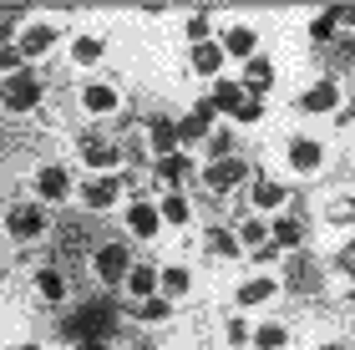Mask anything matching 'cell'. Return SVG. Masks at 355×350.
Returning <instances> with one entry per match:
<instances>
[{
    "label": "cell",
    "mask_w": 355,
    "mask_h": 350,
    "mask_svg": "<svg viewBox=\"0 0 355 350\" xmlns=\"http://www.w3.org/2000/svg\"><path fill=\"white\" fill-rule=\"evenodd\" d=\"M41 97H46V87H41V76H31V71L0 82V107H6V112H36Z\"/></svg>",
    "instance_id": "6da1fadb"
},
{
    "label": "cell",
    "mask_w": 355,
    "mask_h": 350,
    "mask_svg": "<svg viewBox=\"0 0 355 350\" xmlns=\"http://www.w3.org/2000/svg\"><path fill=\"white\" fill-rule=\"evenodd\" d=\"M112 320H117V315H112L107 305H87V310H76L71 320H67V335H71V340H82V345H87V340H102V345H107Z\"/></svg>",
    "instance_id": "7a4b0ae2"
},
{
    "label": "cell",
    "mask_w": 355,
    "mask_h": 350,
    "mask_svg": "<svg viewBox=\"0 0 355 350\" xmlns=\"http://www.w3.org/2000/svg\"><path fill=\"white\" fill-rule=\"evenodd\" d=\"M6 229L21 238V244H31V238L46 234V209H41V203H15L10 218H6Z\"/></svg>",
    "instance_id": "3957f363"
},
{
    "label": "cell",
    "mask_w": 355,
    "mask_h": 350,
    "mask_svg": "<svg viewBox=\"0 0 355 350\" xmlns=\"http://www.w3.org/2000/svg\"><path fill=\"white\" fill-rule=\"evenodd\" d=\"M244 178H249V163H244V157H218V163L203 168V183L214 188V193H229V188L244 183Z\"/></svg>",
    "instance_id": "277c9868"
},
{
    "label": "cell",
    "mask_w": 355,
    "mask_h": 350,
    "mask_svg": "<svg viewBox=\"0 0 355 350\" xmlns=\"http://www.w3.org/2000/svg\"><path fill=\"white\" fill-rule=\"evenodd\" d=\"M127 269H132L127 244H102V249H96V279H102V284H122Z\"/></svg>",
    "instance_id": "5b68a950"
},
{
    "label": "cell",
    "mask_w": 355,
    "mask_h": 350,
    "mask_svg": "<svg viewBox=\"0 0 355 350\" xmlns=\"http://www.w3.org/2000/svg\"><path fill=\"white\" fill-rule=\"evenodd\" d=\"M300 107H304V112H335V107H340V82H335V76L315 82V87L300 97Z\"/></svg>",
    "instance_id": "8992f818"
},
{
    "label": "cell",
    "mask_w": 355,
    "mask_h": 350,
    "mask_svg": "<svg viewBox=\"0 0 355 350\" xmlns=\"http://www.w3.org/2000/svg\"><path fill=\"white\" fill-rule=\"evenodd\" d=\"M320 163H325V148H320L315 137H295L289 142V168L295 173H315Z\"/></svg>",
    "instance_id": "52a82bcc"
},
{
    "label": "cell",
    "mask_w": 355,
    "mask_h": 350,
    "mask_svg": "<svg viewBox=\"0 0 355 350\" xmlns=\"http://www.w3.org/2000/svg\"><path fill=\"white\" fill-rule=\"evenodd\" d=\"M117 198H122V183H117V178H92V183L82 188V203H87V209H96V213L112 209Z\"/></svg>",
    "instance_id": "ba28073f"
},
{
    "label": "cell",
    "mask_w": 355,
    "mask_h": 350,
    "mask_svg": "<svg viewBox=\"0 0 355 350\" xmlns=\"http://www.w3.org/2000/svg\"><path fill=\"white\" fill-rule=\"evenodd\" d=\"M214 107H208V102H198V107H193V112L183 117V122H178V142H198L203 132H208V127H214Z\"/></svg>",
    "instance_id": "9c48e42d"
},
{
    "label": "cell",
    "mask_w": 355,
    "mask_h": 350,
    "mask_svg": "<svg viewBox=\"0 0 355 350\" xmlns=\"http://www.w3.org/2000/svg\"><path fill=\"white\" fill-rule=\"evenodd\" d=\"M36 188H41V198H46V203H61V198H67V188H71V178H67V168L46 163V168L36 173Z\"/></svg>",
    "instance_id": "30bf717a"
},
{
    "label": "cell",
    "mask_w": 355,
    "mask_h": 350,
    "mask_svg": "<svg viewBox=\"0 0 355 350\" xmlns=\"http://www.w3.org/2000/svg\"><path fill=\"white\" fill-rule=\"evenodd\" d=\"M239 87H244V97H249V91L259 97V91L274 87V67H269L264 56H249V61H244V82H239Z\"/></svg>",
    "instance_id": "8fae6325"
},
{
    "label": "cell",
    "mask_w": 355,
    "mask_h": 350,
    "mask_svg": "<svg viewBox=\"0 0 355 350\" xmlns=\"http://www.w3.org/2000/svg\"><path fill=\"white\" fill-rule=\"evenodd\" d=\"M82 157H87L92 168H117L122 163L117 142H107V137H82Z\"/></svg>",
    "instance_id": "7c38bea8"
},
{
    "label": "cell",
    "mask_w": 355,
    "mask_h": 350,
    "mask_svg": "<svg viewBox=\"0 0 355 350\" xmlns=\"http://www.w3.org/2000/svg\"><path fill=\"white\" fill-rule=\"evenodd\" d=\"M82 107H87V112H96V117L117 112V87H107V82H92V87L82 91Z\"/></svg>",
    "instance_id": "4fadbf2b"
},
{
    "label": "cell",
    "mask_w": 355,
    "mask_h": 350,
    "mask_svg": "<svg viewBox=\"0 0 355 350\" xmlns=\"http://www.w3.org/2000/svg\"><path fill=\"white\" fill-rule=\"evenodd\" d=\"M157 224H163V213H157L153 203H132V209H127V229H132L137 238H153Z\"/></svg>",
    "instance_id": "5bb4252c"
},
{
    "label": "cell",
    "mask_w": 355,
    "mask_h": 350,
    "mask_svg": "<svg viewBox=\"0 0 355 350\" xmlns=\"http://www.w3.org/2000/svg\"><path fill=\"white\" fill-rule=\"evenodd\" d=\"M223 51H229V56H254V51H259V36H254V26H234L229 30V36H223Z\"/></svg>",
    "instance_id": "9a60e30c"
},
{
    "label": "cell",
    "mask_w": 355,
    "mask_h": 350,
    "mask_svg": "<svg viewBox=\"0 0 355 350\" xmlns=\"http://www.w3.org/2000/svg\"><path fill=\"white\" fill-rule=\"evenodd\" d=\"M153 290H157V269H148V264L127 269V295L132 299H153Z\"/></svg>",
    "instance_id": "2e32d148"
},
{
    "label": "cell",
    "mask_w": 355,
    "mask_h": 350,
    "mask_svg": "<svg viewBox=\"0 0 355 350\" xmlns=\"http://www.w3.org/2000/svg\"><path fill=\"white\" fill-rule=\"evenodd\" d=\"M193 173V157L188 152H168V157H157V178L163 183H183Z\"/></svg>",
    "instance_id": "e0dca14e"
},
{
    "label": "cell",
    "mask_w": 355,
    "mask_h": 350,
    "mask_svg": "<svg viewBox=\"0 0 355 350\" xmlns=\"http://www.w3.org/2000/svg\"><path fill=\"white\" fill-rule=\"evenodd\" d=\"M218 67H223V46H214V41H198V46H193V71L214 76Z\"/></svg>",
    "instance_id": "ac0fdd59"
},
{
    "label": "cell",
    "mask_w": 355,
    "mask_h": 350,
    "mask_svg": "<svg viewBox=\"0 0 355 350\" xmlns=\"http://www.w3.org/2000/svg\"><path fill=\"white\" fill-rule=\"evenodd\" d=\"M51 41H56V26H31L26 36H21V56H41V51H51Z\"/></svg>",
    "instance_id": "d6986e66"
},
{
    "label": "cell",
    "mask_w": 355,
    "mask_h": 350,
    "mask_svg": "<svg viewBox=\"0 0 355 350\" xmlns=\"http://www.w3.org/2000/svg\"><path fill=\"white\" fill-rule=\"evenodd\" d=\"M239 102H244V87H239V82H218L214 97H208V107H214V112H229V117H234Z\"/></svg>",
    "instance_id": "ffe728a7"
},
{
    "label": "cell",
    "mask_w": 355,
    "mask_h": 350,
    "mask_svg": "<svg viewBox=\"0 0 355 350\" xmlns=\"http://www.w3.org/2000/svg\"><path fill=\"white\" fill-rule=\"evenodd\" d=\"M36 290H41V299H67V274H61V269H41L36 274Z\"/></svg>",
    "instance_id": "44dd1931"
},
{
    "label": "cell",
    "mask_w": 355,
    "mask_h": 350,
    "mask_svg": "<svg viewBox=\"0 0 355 350\" xmlns=\"http://www.w3.org/2000/svg\"><path fill=\"white\" fill-rule=\"evenodd\" d=\"M274 290H279V284H274V279H249V284H239V305H264V299L274 295Z\"/></svg>",
    "instance_id": "7402d4cb"
},
{
    "label": "cell",
    "mask_w": 355,
    "mask_h": 350,
    "mask_svg": "<svg viewBox=\"0 0 355 350\" xmlns=\"http://www.w3.org/2000/svg\"><path fill=\"white\" fill-rule=\"evenodd\" d=\"M269 238L279 249H300V238H304V229L295 224V218H274V229H269Z\"/></svg>",
    "instance_id": "603a6c76"
},
{
    "label": "cell",
    "mask_w": 355,
    "mask_h": 350,
    "mask_svg": "<svg viewBox=\"0 0 355 350\" xmlns=\"http://www.w3.org/2000/svg\"><path fill=\"white\" fill-rule=\"evenodd\" d=\"M148 137H153V152H157V157L178 152V127H173V122H153V132H148Z\"/></svg>",
    "instance_id": "cb8c5ba5"
},
{
    "label": "cell",
    "mask_w": 355,
    "mask_h": 350,
    "mask_svg": "<svg viewBox=\"0 0 355 350\" xmlns=\"http://www.w3.org/2000/svg\"><path fill=\"white\" fill-rule=\"evenodd\" d=\"M284 340H289V330H284L279 320H264L259 330H254V345H259V350H279Z\"/></svg>",
    "instance_id": "d4e9b609"
},
{
    "label": "cell",
    "mask_w": 355,
    "mask_h": 350,
    "mask_svg": "<svg viewBox=\"0 0 355 350\" xmlns=\"http://www.w3.org/2000/svg\"><path fill=\"white\" fill-rule=\"evenodd\" d=\"M254 203H259V209H284V188L274 178H259L254 183Z\"/></svg>",
    "instance_id": "484cf974"
},
{
    "label": "cell",
    "mask_w": 355,
    "mask_h": 350,
    "mask_svg": "<svg viewBox=\"0 0 355 350\" xmlns=\"http://www.w3.org/2000/svg\"><path fill=\"white\" fill-rule=\"evenodd\" d=\"M315 274H320V269L304 259V254H295V264H289V284H295V290H315Z\"/></svg>",
    "instance_id": "4316f807"
},
{
    "label": "cell",
    "mask_w": 355,
    "mask_h": 350,
    "mask_svg": "<svg viewBox=\"0 0 355 350\" xmlns=\"http://www.w3.org/2000/svg\"><path fill=\"white\" fill-rule=\"evenodd\" d=\"M203 244L214 249V254H223V259H234V254H239V238H234L229 229H208V238H203Z\"/></svg>",
    "instance_id": "83f0119b"
},
{
    "label": "cell",
    "mask_w": 355,
    "mask_h": 350,
    "mask_svg": "<svg viewBox=\"0 0 355 350\" xmlns=\"http://www.w3.org/2000/svg\"><path fill=\"white\" fill-rule=\"evenodd\" d=\"M71 61H76V67H92V61H102V41H96V36H82V41L71 46Z\"/></svg>",
    "instance_id": "f1b7e54d"
},
{
    "label": "cell",
    "mask_w": 355,
    "mask_h": 350,
    "mask_svg": "<svg viewBox=\"0 0 355 350\" xmlns=\"http://www.w3.org/2000/svg\"><path fill=\"white\" fill-rule=\"evenodd\" d=\"M157 213H163L168 224H188V198L183 193H168L163 203H157Z\"/></svg>",
    "instance_id": "f546056e"
},
{
    "label": "cell",
    "mask_w": 355,
    "mask_h": 350,
    "mask_svg": "<svg viewBox=\"0 0 355 350\" xmlns=\"http://www.w3.org/2000/svg\"><path fill=\"white\" fill-rule=\"evenodd\" d=\"M157 284H163L168 295H183V290H188V269L173 264V269H163V274H157Z\"/></svg>",
    "instance_id": "4dcf8cb0"
},
{
    "label": "cell",
    "mask_w": 355,
    "mask_h": 350,
    "mask_svg": "<svg viewBox=\"0 0 355 350\" xmlns=\"http://www.w3.org/2000/svg\"><path fill=\"white\" fill-rule=\"evenodd\" d=\"M325 218H330V224H355V198H335V203H325Z\"/></svg>",
    "instance_id": "1f68e13d"
},
{
    "label": "cell",
    "mask_w": 355,
    "mask_h": 350,
    "mask_svg": "<svg viewBox=\"0 0 355 350\" xmlns=\"http://www.w3.org/2000/svg\"><path fill=\"white\" fill-rule=\"evenodd\" d=\"M0 71H6V76H21V71H26L21 46H0Z\"/></svg>",
    "instance_id": "d6a6232c"
},
{
    "label": "cell",
    "mask_w": 355,
    "mask_h": 350,
    "mask_svg": "<svg viewBox=\"0 0 355 350\" xmlns=\"http://www.w3.org/2000/svg\"><path fill=\"white\" fill-rule=\"evenodd\" d=\"M310 41H335V10H325V15L310 21Z\"/></svg>",
    "instance_id": "836d02e7"
},
{
    "label": "cell",
    "mask_w": 355,
    "mask_h": 350,
    "mask_svg": "<svg viewBox=\"0 0 355 350\" xmlns=\"http://www.w3.org/2000/svg\"><path fill=\"white\" fill-rule=\"evenodd\" d=\"M264 238H269V229L259 224V218H249V224L239 229V244H254V249H264Z\"/></svg>",
    "instance_id": "e575fe53"
},
{
    "label": "cell",
    "mask_w": 355,
    "mask_h": 350,
    "mask_svg": "<svg viewBox=\"0 0 355 350\" xmlns=\"http://www.w3.org/2000/svg\"><path fill=\"white\" fill-rule=\"evenodd\" d=\"M259 117H264V102L259 97H244L234 107V122H259Z\"/></svg>",
    "instance_id": "d590c367"
},
{
    "label": "cell",
    "mask_w": 355,
    "mask_h": 350,
    "mask_svg": "<svg viewBox=\"0 0 355 350\" xmlns=\"http://www.w3.org/2000/svg\"><path fill=\"white\" fill-rule=\"evenodd\" d=\"M137 315H142V320H168V299H142Z\"/></svg>",
    "instance_id": "8d00e7d4"
},
{
    "label": "cell",
    "mask_w": 355,
    "mask_h": 350,
    "mask_svg": "<svg viewBox=\"0 0 355 350\" xmlns=\"http://www.w3.org/2000/svg\"><path fill=\"white\" fill-rule=\"evenodd\" d=\"M188 36H193V46L208 36V15H203V10H198V15H188Z\"/></svg>",
    "instance_id": "74e56055"
},
{
    "label": "cell",
    "mask_w": 355,
    "mask_h": 350,
    "mask_svg": "<svg viewBox=\"0 0 355 350\" xmlns=\"http://www.w3.org/2000/svg\"><path fill=\"white\" fill-rule=\"evenodd\" d=\"M335 264H340V269H345V274L355 279V244H345L340 254H335Z\"/></svg>",
    "instance_id": "f35d334b"
},
{
    "label": "cell",
    "mask_w": 355,
    "mask_h": 350,
    "mask_svg": "<svg viewBox=\"0 0 355 350\" xmlns=\"http://www.w3.org/2000/svg\"><path fill=\"white\" fill-rule=\"evenodd\" d=\"M249 340V325L244 320H229V345H244Z\"/></svg>",
    "instance_id": "ab89813d"
},
{
    "label": "cell",
    "mask_w": 355,
    "mask_h": 350,
    "mask_svg": "<svg viewBox=\"0 0 355 350\" xmlns=\"http://www.w3.org/2000/svg\"><path fill=\"white\" fill-rule=\"evenodd\" d=\"M214 152H218V157H229V132H214ZM218 157H214V163H218Z\"/></svg>",
    "instance_id": "60d3db41"
},
{
    "label": "cell",
    "mask_w": 355,
    "mask_h": 350,
    "mask_svg": "<svg viewBox=\"0 0 355 350\" xmlns=\"http://www.w3.org/2000/svg\"><path fill=\"white\" fill-rule=\"evenodd\" d=\"M335 26H350V30H355V6H345V10H335Z\"/></svg>",
    "instance_id": "b9f144b4"
},
{
    "label": "cell",
    "mask_w": 355,
    "mask_h": 350,
    "mask_svg": "<svg viewBox=\"0 0 355 350\" xmlns=\"http://www.w3.org/2000/svg\"><path fill=\"white\" fill-rule=\"evenodd\" d=\"M10 30H15V15H0V46L10 41Z\"/></svg>",
    "instance_id": "7bdbcfd3"
},
{
    "label": "cell",
    "mask_w": 355,
    "mask_h": 350,
    "mask_svg": "<svg viewBox=\"0 0 355 350\" xmlns=\"http://www.w3.org/2000/svg\"><path fill=\"white\" fill-rule=\"evenodd\" d=\"M82 350H107V345H102V340H87V345H82Z\"/></svg>",
    "instance_id": "ee69618b"
},
{
    "label": "cell",
    "mask_w": 355,
    "mask_h": 350,
    "mask_svg": "<svg viewBox=\"0 0 355 350\" xmlns=\"http://www.w3.org/2000/svg\"><path fill=\"white\" fill-rule=\"evenodd\" d=\"M345 122H355V102H350V112H345Z\"/></svg>",
    "instance_id": "f6af8a7d"
},
{
    "label": "cell",
    "mask_w": 355,
    "mask_h": 350,
    "mask_svg": "<svg viewBox=\"0 0 355 350\" xmlns=\"http://www.w3.org/2000/svg\"><path fill=\"white\" fill-rule=\"evenodd\" d=\"M10 350H36V345H10Z\"/></svg>",
    "instance_id": "bcb514c9"
},
{
    "label": "cell",
    "mask_w": 355,
    "mask_h": 350,
    "mask_svg": "<svg viewBox=\"0 0 355 350\" xmlns=\"http://www.w3.org/2000/svg\"><path fill=\"white\" fill-rule=\"evenodd\" d=\"M137 350H157V345H137Z\"/></svg>",
    "instance_id": "7dc6e473"
},
{
    "label": "cell",
    "mask_w": 355,
    "mask_h": 350,
    "mask_svg": "<svg viewBox=\"0 0 355 350\" xmlns=\"http://www.w3.org/2000/svg\"><path fill=\"white\" fill-rule=\"evenodd\" d=\"M325 350H345V345H325Z\"/></svg>",
    "instance_id": "c3c4849f"
},
{
    "label": "cell",
    "mask_w": 355,
    "mask_h": 350,
    "mask_svg": "<svg viewBox=\"0 0 355 350\" xmlns=\"http://www.w3.org/2000/svg\"><path fill=\"white\" fill-rule=\"evenodd\" d=\"M0 284H6V269H0Z\"/></svg>",
    "instance_id": "681fc988"
}]
</instances>
